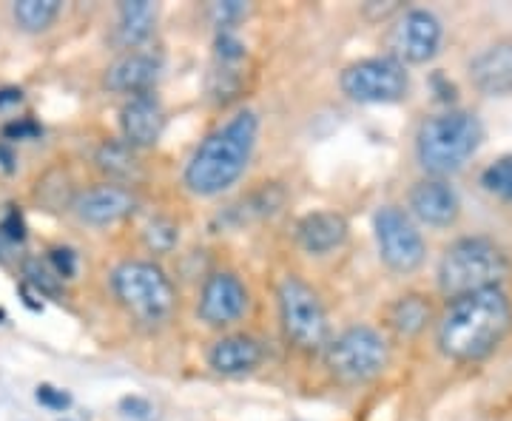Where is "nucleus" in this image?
<instances>
[{
  "label": "nucleus",
  "mask_w": 512,
  "mask_h": 421,
  "mask_svg": "<svg viewBox=\"0 0 512 421\" xmlns=\"http://www.w3.org/2000/svg\"><path fill=\"white\" fill-rule=\"evenodd\" d=\"M512 330V302L504 288L450 299L439 319V350L453 362H481Z\"/></svg>",
  "instance_id": "1"
},
{
  "label": "nucleus",
  "mask_w": 512,
  "mask_h": 421,
  "mask_svg": "<svg viewBox=\"0 0 512 421\" xmlns=\"http://www.w3.org/2000/svg\"><path fill=\"white\" fill-rule=\"evenodd\" d=\"M256 137H259V117L251 109L239 111L225 126L211 131L185 165L188 191L200 197H214L231 188L251 163Z\"/></svg>",
  "instance_id": "2"
},
{
  "label": "nucleus",
  "mask_w": 512,
  "mask_h": 421,
  "mask_svg": "<svg viewBox=\"0 0 512 421\" xmlns=\"http://www.w3.org/2000/svg\"><path fill=\"white\" fill-rule=\"evenodd\" d=\"M484 143V126L473 111L447 109L430 114L416 134V157L424 171L444 177L453 174Z\"/></svg>",
  "instance_id": "3"
},
{
  "label": "nucleus",
  "mask_w": 512,
  "mask_h": 421,
  "mask_svg": "<svg viewBox=\"0 0 512 421\" xmlns=\"http://www.w3.org/2000/svg\"><path fill=\"white\" fill-rule=\"evenodd\" d=\"M510 274L507 251L490 237H461L447 245L439 262V291L447 299L501 288Z\"/></svg>",
  "instance_id": "4"
},
{
  "label": "nucleus",
  "mask_w": 512,
  "mask_h": 421,
  "mask_svg": "<svg viewBox=\"0 0 512 421\" xmlns=\"http://www.w3.org/2000/svg\"><path fill=\"white\" fill-rule=\"evenodd\" d=\"M111 291L140 325L160 328L177 311V291L160 265L131 259L114 268Z\"/></svg>",
  "instance_id": "5"
},
{
  "label": "nucleus",
  "mask_w": 512,
  "mask_h": 421,
  "mask_svg": "<svg viewBox=\"0 0 512 421\" xmlns=\"http://www.w3.org/2000/svg\"><path fill=\"white\" fill-rule=\"evenodd\" d=\"M279 319H282V330L285 339L293 348L308 350H325L330 345V325L325 305L319 299V293L313 291L311 285L299 276H285L279 282Z\"/></svg>",
  "instance_id": "6"
},
{
  "label": "nucleus",
  "mask_w": 512,
  "mask_h": 421,
  "mask_svg": "<svg viewBox=\"0 0 512 421\" xmlns=\"http://www.w3.org/2000/svg\"><path fill=\"white\" fill-rule=\"evenodd\" d=\"M390 362V348L387 339L376 328L356 325L330 339L325 348V367L333 379L345 385H362L382 373Z\"/></svg>",
  "instance_id": "7"
},
{
  "label": "nucleus",
  "mask_w": 512,
  "mask_h": 421,
  "mask_svg": "<svg viewBox=\"0 0 512 421\" xmlns=\"http://www.w3.org/2000/svg\"><path fill=\"white\" fill-rule=\"evenodd\" d=\"M342 92L356 103H399L410 92V74L396 57H367L342 72Z\"/></svg>",
  "instance_id": "8"
},
{
  "label": "nucleus",
  "mask_w": 512,
  "mask_h": 421,
  "mask_svg": "<svg viewBox=\"0 0 512 421\" xmlns=\"http://www.w3.org/2000/svg\"><path fill=\"white\" fill-rule=\"evenodd\" d=\"M373 231H376L382 262L390 271L413 274L416 268H421L427 257V245L407 211H402L399 205H384L373 217Z\"/></svg>",
  "instance_id": "9"
},
{
  "label": "nucleus",
  "mask_w": 512,
  "mask_h": 421,
  "mask_svg": "<svg viewBox=\"0 0 512 421\" xmlns=\"http://www.w3.org/2000/svg\"><path fill=\"white\" fill-rule=\"evenodd\" d=\"M441 37H444V26L430 9H410L393 29L390 46H393L396 60L419 66L439 55Z\"/></svg>",
  "instance_id": "10"
},
{
  "label": "nucleus",
  "mask_w": 512,
  "mask_h": 421,
  "mask_svg": "<svg viewBox=\"0 0 512 421\" xmlns=\"http://www.w3.org/2000/svg\"><path fill=\"white\" fill-rule=\"evenodd\" d=\"M245 311H248V288L237 274L217 271L202 282L197 313L205 325H211V328L234 325Z\"/></svg>",
  "instance_id": "11"
},
{
  "label": "nucleus",
  "mask_w": 512,
  "mask_h": 421,
  "mask_svg": "<svg viewBox=\"0 0 512 421\" xmlns=\"http://www.w3.org/2000/svg\"><path fill=\"white\" fill-rule=\"evenodd\" d=\"M140 205L137 194L120 183H103L86 188L74 200V214L89 225H111V222L126 220Z\"/></svg>",
  "instance_id": "12"
},
{
  "label": "nucleus",
  "mask_w": 512,
  "mask_h": 421,
  "mask_svg": "<svg viewBox=\"0 0 512 421\" xmlns=\"http://www.w3.org/2000/svg\"><path fill=\"white\" fill-rule=\"evenodd\" d=\"M410 211L430 228H450L461 214V197L447 180L430 177L410 188Z\"/></svg>",
  "instance_id": "13"
},
{
  "label": "nucleus",
  "mask_w": 512,
  "mask_h": 421,
  "mask_svg": "<svg viewBox=\"0 0 512 421\" xmlns=\"http://www.w3.org/2000/svg\"><path fill=\"white\" fill-rule=\"evenodd\" d=\"M165 126L163 103L154 94H137L131 97L126 106L120 109V129H123V140L131 148H151Z\"/></svg>",
  "instance_id": "14"
},
{
  "label": "nucleus",
  "mask_w": 512,
  "mask_h": 421,
  "mask_svg": "<svg viewBox=\"0 0 512 421\" xmlns=\"http://www.w3.org/2000/svg\"><path fill=\"white\" fill-rule=\"evenodd\" d=\"M470 80L481 94H512V40H498L470 60Z\"/></svg>",
  "instance_id": "15"
},
{
  "label": "nucleus",
  "mask_w": 512,
  "mask_h": 421,
  "mask_svg": "<svg viewBox=\"0 0 512 421\" xmlns=\"http://www.w3.org/2000/svg\"><path fill=\"white\" fill-rule=\"evenodd\" d=\"M160 77V57L151 52H128L120 60H114L106 72V89L120 94H148Z\"/></svg>",
  "instance_id": "16"
},
{
  "label": "nucleus",
  "mask_w": 512,
  "mask_h": 421,
  "mask_svg": "<svg viewBox=\"0 0 512 421\" xmlns=\"http://www.w3.org/2000/svg\"><path fill=\"white\" fill-rule=\"evenodd\" d=\"M265 356L262 345L254 336L234 333V336H222L220 342H214V348L208 350V365L214 367L222 376H242L259 367Z\"/></svg>",
  "instance_id": "17"
},
{
  "label": "nucleus",
  "mask_w": 512,
  "mask_h": 421,
  "mask_svg": "<svg viewBox=\"0 0 512 421\" xmlns=\"http://www.w3.org/2000/svg\"><path fill=\"white\" fill-rule=\"evenodd\" d=\"M350 225L336 211H313L296 225V239L308 254H328L348 239Z\"/></svg>",
  "instance_id": "18"
},
{
  "label": "nucleus",
  "mask_w": 512,
  "mask_h": 421,
  "mask_svg": "<svg viewBox=\"0 0 512 421\" xmlns=\"http://www.w3.org/2000/svg\"><path fill=\"white\" fill-rule=\"evenodd\" d=\"M157 23V6L148 0H126L120 3V43L123 46H140L151 37Z\"/></svg>",
  "instance_id": "19"
},
{
  "label": "nucleus",
  "mask_w": 512,
  "mask_h": 421,
  "mask_svg": "<svg viewBox=\"0 0 512 421\" xmlns=\"http://www.w3.org/2000/svg\"><path fill=\"white\" fill-rule=\"evenodd\" d=\"M94 163L103 174H109L111 180H117L120 185L140 177V160H137L134 148L128 146L126 140L123 143L120 140H106L103 146L97 148Z\"/></svg>",
  "instance_id": "20"
},
{
  "label": "nucleus",
  "mask_w": 512,
  "mask_h": 421,
  "mask_svg": "<svg viewBox=\"0 0 512 421\" xmlns=\"http://www.w3.org/2000/svg\"><path fill=\"white\" fill-rule=\"evenodd\" d=\"M430 319H433V308H430L427 296H421V293L399 296L393 302L390 313H387L390 328L396 330V333H402V336H416V333H421V330L430 325Z\"/></svg>",
  "instance_id": "21"
},
{
  "label": "nucleus",
  "mask_w": 512,
  "mask_h": 421,
  "mask_svg": "<svg viewBox=\"0 0 512 421\" xmlns=\"http://www.w3.org/2000/svg\"><path fill=\"white\" fill-rule=\"evenodd\" d=\"M282 205H285V188L279 183H262V188L251 191L239 205H231L228 217L237 222V225H242V222L248 220L271 217Z\"/></svg>",
  "instance_id": "22"
},
{
  "label": "nucleus",
  "mask_w": 512,
  "mask_h": 421,
  "mask_svg": "<svg viewBox=\"0 0 512 421\" xmlns=\"http://www.w3.org/2000/svg\"><path fill=\"white\" fill-rule=\"evenodd\" d=\"M35 200L46 208V211H63V208H74V185L69 171L63 168H49L40 180L35 183Z\"/></svg>",
  "instance_id": "23"
},
{
  "label": "nucleus",
  "mask_w": 512,
  "mask_h": 421,
  "mask_svg": "<svg viewBox=\"0 0 512 421\" xmlns=\"http://www.w3.org/2000/svg\"><path fill=\"white\" fill-rule=\"evenodd\" d=\"M60 0H18L12 6V15L23 32H46L60 15Z\"/></svg>",
  "instance_id": "24"
},
{
  "label": "nucleus",
  "mask_w": 512,
  "mask_h": 421,
  "mask_svg": "<svg viewBox=\"0 0 512 421\" xmlns=\"http://www.w3.org/2000/svg\"><path fill=\"white\" fill-rule=\"evenodd\" d=\"M208 92L217 103H231L237 100L239 92H242V72H239V63H220L214 66L211 72V83H208Z\"/></svg>",
  "instance_id": "25"
},
{
  "label": "nucleus",
  "mask_w": 512,
  "mask_h": 421,
  "mask_svg": "<svg viewBox=\"0 0 512 421\" xmlns=\"http://www.w3.org/2000/svg\"><path fill=\"white\" fill-rule=\"evenodd\" d=\"M481 188L498 197V200L512 202V154H504L481 171Z\"/></svg>",
  "instance_id": "26"
},
{
  "label": "nucleus",
  "mask_w": 512,
  "mask_h": 421,
  "mask_svg": "<svg viewBox=\"0 0 512 421\" xmlns=\"http://www.w3.org/2000/svg\"><path fill=\"white\" fill-rule=\"evenodd\" d=\"M23 282L32 285L40 296H49V299H57L63 293V279L52 271L49 262H40V259H23Z\"/></svg>",
  "instance_id": "27"
},
{
  "label": "nucleus",
  "mask_w": 512,
  "mask_h": 421,
  "mask_svg": "<svg viewBox=\"0 0 512 421\" xmlns=\"http://www.w3.org/2000/svg\"><path fill=\"white\" fill-rule=\"evenodd\" d=\"M143 242L151 254H171L180 242V228L177 222H171L168 217H154L148 222L143 231Z\"/></svg>",
  "instance_id": "28"
},
{
  "label": "nucleus",
  "mask_w": 512,
  "mask_h": 421,
  "mask_svg": "<svg viewBox=\"0 0 512 421\" xmlns=\"http://www.w3.org/2000/svg\"><path fill=\"white\" fill-rule=\"evenodd\" d=\"M26 234H29V225H26L23 211H20L18 205H9L3 211V217H0V237L6 239L9 245H18V242L26 239Z\"/></svg>",
  "instance_id": "29"
},
{
  "label": "nucleus",
  "mask_w": 512,
  "mask_h": 421,
  "mask_svg": "<svg viewBox=\"0 0 512 421\" xmlns=\"http://www.w3.org/2000/svg\"><path fill=\"white\" fill-rule=\"evenodd\" d=\"M0 134H3L6 143H23V140H37L43 134V126L37 123L35 117H20V120L6 123Z\"/></svg>",
  "instance_id": "30"
},
{
  "label": "nucleus",
  "mask_w": 512,
  "mask_h": 421,
  "mask_svg": "<svg viewBox=\"0 0 512 421\" xmlns=\"http://www.w3.org/2000/svg\"><path fill=\"white\" fill-rule=\"evenodd\" d=\"M35 399L40 407H46V410H55V413H63V410H69L72 407V393L69 390H63V387L55 385H37L35 390Z\"/></svg>",
  "instance_id": "31"
},
{
  "label": "nucleus",
  "mask_w": 512,
  "mask_h": 421,
  "mask_svg": "<svg viewBox=\"0 0 512 421\" xmlns=\"http://www.w3.org/2000/svg\"><path fill=\"white\" fill-rule=\"evenodd\" d=\"M49 265H52V271H55L60 279H72L77 274V254H74V248L69 245H55L52 251H49V259H46Z\"/></svg>",
  "instance_id": "32"
},
{
  "label": "nucleus",
  "mask_w": 512,
  "mask_h": 421,
  "mask_svg": "<svg viewBox=\"0 0 512 421\" xmlns=\"http://www.w3.org/2000/svg\"><path fill=\"white\" fill-rule=\"evenodd\" d=\"M120 413L131 421H157V407L143 396H123L120 399Z\"/></svg>",
  "instance_id": "33"
},
{
  "label": "nucleus",
  "mask_w": 512,
  "mask_h": 421,
  "mask_svg": "<svg viewBox=\"0 0 512 421\" xmlns=\"http://www.w3.org/2000/svg\"><path fill=\"white\" fill-rule=\"evenodd\" d=\"M248 15V6L239 3V0H228V3H214L211 6V18L217 20V26L222 29H231L237 20H242Z\"/></svg>",
  "instance_id": "34"
},
{
  "label": "nucleus",
  "mask_w": 512,
  "mask_h": 421,
  "mask_svg": "<svg viewBox=\"0 0 512 421\" xmlns=\"http://www.w3.org/2000/svg\"><path fill=\"white\" fill-rule=\"evenodd\" d=\"M399 9H402V3H399V0H390V3H365V15L370 20L390 18V15H396Z\"/></svg>",
  "instance_id": "35"
},
{
  "label": "nucleus",
  "mask_w": 512,
  "mask_h": 421,
  "mask_svg": "<svg viewBox=\"0 0 512 421\" xmlns=\"http://www.w3.org/2000/svg\"><path fill=\"white\" fill-rule=\"evenodd\" d=\"M18 103H23V89H18V86H3L0 89V111L9 109V106H18Z\"/></svg>",
  "instance_id": "36"
},
{
  "label": "nucleus",
  "mask_w": 512,
  "mask_h": 421,
  "mask_svg": "<svg viewBox=\"0 0 512 421\" xmlns=\"http://www.w3.org/2000/svg\"><path fill=\"white\" fill-rule=\"evenodd\" d=\"M18 168V157H15V151L9 143H0V171L3 174H12Z\"/></svg>",
  "instance_id": "37"
},
{
  "label": "nucleus",
  "mask_w": 512,
  "mask_h": 421,
  "mask_svg": "<svg viewBox=\"0 0 512 421\" xmlns=\"http://www.w3.org/2000/svg\"><path fill=\"white\" fill-rule=\"evenodd\" d=\"M6 245H9V242L0 237V259H6Z\"/></svg>",
  "instance_id": "38"
},
{
  "label": "nucleus",
  "mask_w": 512,
  "mask_h": 421,
  "mask_svg": "<svg viewBox=\"0 0 512 421\" xmlns=\"http://www.w3.org/2000/svg\"><path fill=\"white\" fill-rule=\"evenodd\" d=\"M0 319H6V313H3V311H0Z\"/></svg>",
  "instance_id": "39"
},
{
  "label": "nucleus",
  "mask_w": 512,
  "mask_h": 421,
  "mask_svg": "<svg viewBox=\"0 0 512 421\" xmlns=\"http://www.w3.org/2000/svg\"><path fill=\"white\" fill-rule=\"evenodd\" d=\"M63 421H69V419H63Z\"/></svg>",
  "instance_id": "40"
}]
</instances>
